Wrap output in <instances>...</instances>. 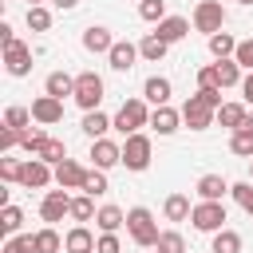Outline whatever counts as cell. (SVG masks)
I'll use <instances>...</instances> for the list:
<instances>
[{
  "mask_svg": "<svg viewBox=\"0 0 253 253\" xmlns=\"http://www.w3.org/2000/svg\"><path fill=\"white\" fill-rule=\"evenodd\" d=\"M79 126H83V134L95 142V138H107V130L115 126V119L103 115V111H83V123H79Z\"/></svg>",
  "mask_w": 253,
  "mask_h": 253,
  "instance_id": "cell-20",
  "label": "cell"
},
{
  "mask_svg": "<svg viewBox=\"0 0 253 253\" xmlns=\"http://www.w3.org/2000/svg\"><path fill=\"white\" fill-rule=\"evenodd\" d=\"M237 4H245V8H253V0H237Z\"/></svg>",
  "mask_w": 253,
  "mask_h": 253,
  "instance_id": "cell-52",
  "label": "cell"
},
{
  "mask_svg": "<svg viewBox=\"0 0 253 253\" xmlns=\"http://www.w3.org/2000/svg\"><path fill=\"white\" fill-rule=\"evenodd\" d=\"M229 194H233V202H237L245 213H253V182H233Z\"/></svg>",
  "mask_w": 253,
  "mask_h": 253,
  "instance_id": "cell-42",
  "label": "cell"
},
{
  "mask_svg": "<svg viewBox=\"0 0 253 253\" xmlns=\"http://www.w3.org/2000/svg\"><path fill=\"white\" fill-rule=\"evenodd\" d=\"M107 190H111V186H107V170H95V166H91L87 178H83V194H87V198H99V194H107Z\"/></svg>",
  "mask_w": 253,
  "mask_h": 253,
  "instance_id": "cell-36",
  "label": "cell"
},
{
  "mask_svg": "<svg viewBox=\"0 0 253 253\" xmlns=\"http://www.w3.org/2000/svg\"><path fill=\"white\" fill-rule=\"evenodd\" d=\"M154 36H158V40H166V43H178V40H186V36H190V20H186V16H166V20L154 28Z\"/></svg>",
  "mask_w": 253,
  "mask_h": 253,
  "instance_id": "cell-19",
  "label": "cell"
},
{
  "mask_svg": "<svg viewBox=\"0 0 253 253\" xmlns=\"http://www.w3.org/2000/svg\"><path fill=\"white\" fill-rule=\"evenodd\" d=\"M229 150L241 158H253V119H245V126L229 134Z\"/></svg>",
  "mask_w": 253,
  "mask_h": 253,
  "instance_id": "cell-27",
  "label": "cell"
},
{
  "mask_svg": "<svg viewBox=\"0 0 253 253\" xmlns=\"http://www.w3.org/2000/svg\"><path fill=\"white\" fill-rule=\"evenodd\" d=\"M12 40H16V36H12V24H8V20H0V47H8Z\"/></svg>",
  "mask_w": 253,
  "mask_h": 253,
  "instance_id": "cell-49",
  "label": "cell"
},
{
  "mask_svg": "<svg viewBox=\"0 0 253 253\" xmlns=\"http://www.w3.org/2000/svg\"><path fill=\"white\" fill-rule=\"evenodd\" d=\"M150 126H154L158 134H174V130L182 126V111H174V107H154V111H150Z\"/></svg>",
  "mask_w": 253,
  "mask_h": 253,
  "instance_id": "cell-22",
  "label": "cell"
},
{
  "mask_svg": "<svg viewBox=\"0 0 253 253\" xmlns=\"http://www.w3.org/2000/svg\"><path fill=\"white\" fill-rule=\"evenodd\" d=\"M83 47H87L91 55H111V47H115V36H111V28H103V24H91V28L83 32Z\"/></svg>",
  "mask_w": 253,
  "mask_h": 253,
  "instance_id": "cell-14",
  "label": "cell"
},
{
  "mask_svg": "<svg viewBox=\"0 0 253 253\" xmlns=\"http://www.w3.org/2000/svg\"><path fill=\"white\" fill-rule=\"evenodd\" d=\"M154 253H186V237H182L178 229H162V233H158Z\"/></svg>",
  "mask_w": 253,
  "mask_h": 253,
  "instance_id": "cell-34",
  "label": "cell"
},
{
  "mask_svg": "<svg viewBox=\"0 0 253 253\" xmlns=\"http://www.w3.org/2000/svg\"><path fill=\"white\" fill-rule=\"evenodd\" d=\"M40 217H43L47 225H55V221L71 217V194H67V190H47V194H43V202H40Z\"/></svg>",
  "mask_w": 253,
  "mask_h": 253,
  "instance_id": "cell-8",
  "label": "cell"
},
{
  "mask_svg": "<svg viewBox=\"0 0 253 253\" xmlns=\"http://www.w3.org/2000/svg\"><path fill=\"white\" fill-rule=\"evenodd\" d=\"M32 119H36L40 126H55V123L63 119V99H51V95L32 99Z\"/></svg>",
  "mask_w": 253,
  "mask_h": 253,
  "instance_id": "cell-12",
  "label": "cell"
},
{
  "mask_svg": "<svg viewBox=\"0 0 253 253\" xmlns=\"http://www.w3.org/2000/svg\"><path fill=\"white\" fill-rule=\"evenodd\" d=\"M198 91H221V83H217V67H213V63L198 67Z\"/></svg>",
  "mask_w": 253,
  "mask_h": 253,
  "instance_id": "cell-43",
  "label": "cell"
},
{
  "mask_svg": "<svg viewBox=\"0 0 253 253\" xmlns=\"http://www.w3.org/2000/svg\"><path fill=\"white\" fill-rule=\"evenodd\" d=\"M206 43H210V55H213V59H233V55H237V43H241V40H233L229 32H217V36H210Z\"/></svg>",
  "mask_w": 253,
  "mask_h": 253,
  "instance_id": "cell-26",
  "label": "cell"
},
{
  "mask_svg": "<svg viewBox=\"0 0 253 253\" xmlns=\"http://www.w3.org/2000/svg\"><path fill=\"white\" fill-rule=\"evenodd\" d=\"M134 59H138V43H130V40H115V47H111L107 63H111L115 71H130V67H134Z\"/></svg>",
  "mask_w": 253,
  "mask_h": 253,
  "instance_id": "cell-18",
  "label": "cell"
},
{
  "mask_svg": "<svg viewBox=\"0 0 253 253\" xmlns=\"http://www.w3.org/2000/svg\"><path fill=\"white\" fill-rule=\"evenodd\" d=\"M190 225L198 233H217L225 229V202H198L190 213Z\"/></svg>",
  "mask_w": 253,
  "mask_h": 253,
  "instance_id": "cell-6",
  "label": "cell"
},
{
  "mask_svg": "<svg viewBox=\"0 0 253 253\" xmlns=\"http://www.w3.org/2000/svg\"><path fill=\"white\" fill-rule=\"evenodd\" d=\"M36 119H32V107H8L4 111V126H12V130H28Z\"/></svg>",
  "mask_w": 253,
  "mask_h": 253,
  "instance_id": "cell-35",
  "label": "cell"
},
{
  "mask_svg": "<svg viewBox=\"0 0 253 253\" xmlns=\"http://www.w3.org/2000/svg\"><path fill=\"white\" fill-rule=\"evenodd\" d=\"M166 51H170V43H166V40H158L154 32H150V36H146V40L138 43V55H142V59H150V63H158V59H162Z\"/></svg>",
  "mask_w": 253,
  "mask_h": 253,
  "instance_id": "cell-32",
  "label": "cell"
},
{
  "mask_svg": "<svg viewBox=\"0 0 253 253\" xmlns=\"http://www.w3.org/2000/svg\"><path fill=\"white\" fill-rule=\"evenodd\" d=\"M83 178H87V166H79L75 158L55 166V186L59 190H83Z\"/></svg>",
  "mask_w": 253,
  "mask_h": 253,
  "instance_id": "cell-16",
  "label": "cell"
},
{
  "mask_svg": "<svg viewBox=\"0 0 253 253\" xmlns=\"http://www.w3.org/2000/svg\"><path fill=\"white\" fill-rule=\"evenodd\" d=\"M241 99H245V107H253V71H245V79H241Z\"/></svg>",
  "mask_w": 253,
  "mask_h": 253,
  "instance_id": "cell-48",
  "label": "cell"
},
{
  "mask_svg": "<svg viewBox=\"0 0 253 253\" xmlns=\"http://www.w3.org/2000/svg\"><path fill=\"white\" fill-rule=\"evenodd\" d=\"M51 4H55V8H59V12H71V8H75V4H79V0H51Z\"/></svg>",
  "mask_w": 253,
  "mask_h": 253,
  "instance_id": "cell-50",
  "label": "cell"
},
{
  "mask_svg": "<svg viewBox=\"0 0 253 253\" xmlns=\"http://www.w3.org/2000/svg\"><path fill=\"white\" fill-rule=\"evenodd\" d=\"M47 182H55V166H47L43 158H28V162H24V174H20V186L43 190Z\"/></svg>",
  "mask_w": 253,
  "mask_h": 253,
  "instance_id": "cell-11",
  "label": "cell"
},
{
  "mask_svg": "<svg viewBox=\"0 0 253 253\" xmlns=\"http://www.w3.org/2000/svg\"><path fill=\"white\" fill-rule=\"evenodd\" d=\"M95 225H99V233H119V229L126 225V213H123L119 206H99Z\"/></svg>",
  "mask_w": 253,
  "mask_h": 253,
  "instance_id": "cell-23",
  "label": "cell"
},
{
  "mask_svg": "<svg viewBox=\"0 0 253 253\" xmlns=\"http://www.w3.org/2000/svg\"><path fill=\"white\" fill-rule=\"evenodd\" d=\"M16 146H20V130L0 126V154H8V150H16Z\"/></svg>",
  "mask_w": 253,
  "mask_h": 253,
  "instance_id": "cell-47",
  "label": "cell"
},
{
  "mask_svg": "<svg viewBox=\"0 0 253 253\" xmlns=\"http://www.w3.org/2000/svg\"><path fill=\"white\" fill-rule=\"evenodd\" d=\"M182 123H186L190 130H210V126L217 123V111H213V107H206V103L198 99V91H194V95L182 103Z\"/></svg>",
  "mask_w": 253,
  "mask_h": 253,
  "instance_id": "cell-7",
  "label": "cell"
},
{
  "mask_svg": "<svg viewBox=\"0 0 253 253\" xmlns=\"http://www.w3.org/2000/svg\"><path fill=\"white\" fill-rule=\"evenodd\" d=\"M36 158H43L47 166H59V162H67V142H63V138H47Z\"/></svg>",
  "mask_w": 253,
  "mask_h": 253,
  "instance_id": "cell-30",
  "label": "cell"
},
{
  "mask_svg": "<svg viewBox=\"0 0 253 253\" xmlns=\"http://www.w3.org/2000/svg\"><path fill=\"white\" fill-rule=\"evenodd\" d=\"M4 71L16 75V79H24V75L32 71V47H28L24 40H12V43L4 47Z\"/></svg>",
  "mask_w": 253,
  "mask_h": 253,
  "instance_id": "cell-9",
  "label": "cell"
},
{
  "mask_svg": "<svg viewBox=\"0 0 253 253\" xmlns=\"http://www.w3.org/2000/svg\"><path fill=\"white\" fill-rule=\"evenodd\" d=\"M138 16L158 28V24L166 20V0H138Z\"/></svg>",
  "mask_w": 253,
  "mask_h": 253,
  "instance_id": "cell-37",
  "label": "cell"
},
{
  "mask_svg": "<svg viewBox=\"0 0 253 253\" xmlns=\"http://www.w3.org/2000/svg\"><path fill=\"white\" fill-rule=\"evenodd\" d=\"M95 253H123V241H119V233H99V245H95Z\"/></svg>",
  "mask_w": 253,
  "mask_h": 253,
  "instance_id": "cell-46",
  "label": "cell"
},
{
  "mask_svg": "<svg viewBox=\"0 0 253 253\" xmlns=\"http://www.w3.org/2000/svg\"><path fill=\"white\" fill-rule=\"evenodd\" d=\"M36 249H40V253H59V249H63V237L55 233V225H43V229L36 233Z\"/></svg>",
  "mask_w": 253,
  "mask_h": 253,
  "instance_id": "cell-38",
  "label": "cell"
},
{
  "mask_svg": "<svg viewBox=\"0 0 253 253\" xmlns=\"http://www.w3.org/2000/svg\"><path fill=\"white\" fill-rule=\"evenodd\" d=\"M91 162H95V170H115V166H123V142L95 138V142H91Z\"/></svg>",
  "mask_w": 253,
  "mask_h": 253,
  "instance_id": "cell-10",
  "label": "cell"
},
{
  "mask_svg": "<svg viewBox=\"0 0 253 253\" xmlns=\"http://www.w3.org/2000/svg\"><path fill=\"white\" fill-rule=\"evenodd\" d=\"M249 182H253V158H249Z\"/></svg>",
  "mask_w": 253,
  "mask_h": 253,
  "instance_id": "cell-51",
  "label": "cell"
},
{
  "mask_svg": "<svg viewBox=\"0 0 253 253\" xmlns=\"http://www.w3.org/2000/svg\"><path fill=\"white\" fill-rule=\"evenodd\" d=\"M103 95H107V83H103L99 71H79V75H75V95H71V99H75L83 111H99Z\"/></svg>",
  "mask_w": 253,
  "mask_h": 253,
  "instance_id": "cell-3",
  "label": "cell"
},
{
  "mask_svg": "<svg viewBox=\"0 0 253 253\" xmlns=\"http://www.w3.org/2000/svg\"><path fill=\"white\" fill-rule=\"evenodd\" d=\"M213 67H217V83H221V91H225V87H237V83L245 79V75H241V63H237V59H217Z\"/></svg>",
  "mask_w": 253,
  "mask_h": 253,
  "instance_id": "cell-29",
  "label": "cell"
},
{
  "mask_svg": "<svg viewBox=\"0 0 253 253\" xmlns=\"http://www.w3.org/2000/svg\"><path fill=\"white\" fill-rule=\"evenodd\" d=\"M0 253H40L36 249V233H16V237H4V249Z\"/></svg>",
  "mask_w": 253,
  "mask_h": 253,
  "instance_id": "cell-39",
  "label": "cell"
},
{
  "mask_svg": "<svg viewBox=\"0 0 253 253\" xmlns=\"http://www.w3.org/2000/svg\"><path fill=\"white\" fill-rule=\"evenodd\" d=\"M43 95H51V99H67V95H75V75H67V71H51V75L43 79Z\"/></svg>",
  "mask_w": 253,
  "mask_h": 253,
  "instance_id": "cell-21",
  "label": "cell"
},
{
  "mask_svg": "<svg viewBox=\"0 0 253 253\" xmlns=\"http://www.w3.org/2000/svg\"><path fill=\"white\" fill-rule=\"evenodd\" d=\"M225 28V8H221V0H198V8H194V32H206V40L210 36H217Z\"/></svg>",
  "mask_w": 253,
  "mask_h": 253,
  "instance_id": "cell-5",
  "label": "cell"
},
{
  "mask_svg": "<svg viewBox=\"0 0 253 253\" xmlns=\"http://www.w3.org/2000/svg\"><path fill=\"white\" fill-rule=\"evenodd\" d=\"M210 253H241V233L237 229H217L210 241Z\"/></svg>",
  "mask_w": 253,
  "mask_h": 253,
  "instance_id": "cell-28",
  "label": "cell"
},
{
  "mask_svg": "<svg viewBox=\"0 0 253 253\" xmlns=\"http://www.w3.org/2000/svg\"><path fill=\"white\" fill-rule=\"evenodd\" d=\"M99 210H95V198H87V194H79V198H71V217L83 225V221H91Z\"/></svg>",
  "mask_w": 253,
  "mask_h": 253,
  "instance_id": "cell-40",
  "label": "cell"
},
{
  "mask_svg": "<svg viewBox=\"0 0 253 253\" xmlns=\"http://www.w3.org/2000/svg\"><path fill=\"white\" fill-rule=\"evenodd\" d=\"M142 126H150V107H146V99H123V107L115 111V130H119L123 138H130V134H138Z\"/></svg>",
  "mask_w": 253,
  "mask_h": 253,
  "instance_id": "cell-2",
  "label": "cell"
},
{
  "mask_svg": "<svg viewBox=\"0 0 253 253\" xmlns=\"http://www.w3.org/2000/svg\"><path fill=\"white\" fill-rule=\"evenodd\" d=\"M233 59L241 63V71H253V36L237 43V55H233Z\"/></svg>",
  "mask_w": 253,
  "mask_h": 253,
  "instance_id": "cell-45",
  "label": "cell"
},
{
  "mask_svg": "<svg viewBox=\"0 0 253 253\" xmlns=\"http://www.w3.org/2000/svg\"><path fill=\"white\" fill-rule=\"evenodd\" d=\"M32 4H51V0H32Z\"/></svg>",
  "mask_w": 253,
  "mask_h": 253,
  "instance_id": "cell-53",
  "label": "cell"
},
{
  "mask_svg": "<svg viewBox=\"0 0 253 253\" xmlns=\"http://www.w3.org/2000/svg\"><path fill=\"white\" fill-rule=\"evenodd\" d=\"M245 119H249V107L245 103H221V111H217V123L229 126V130H241Z\"/></svg>",
  "mask_w": 253,
  "mask_h": 253,
  "instance_id": "cell-24",
  "label": "cell"
},
{
  "mask_svg": "<svg viewBox=\"0 0 253 253\" xmlns=\"http://www.w3.org/2000/svg\"><path fill=\"white\" fill-rule=\"evenodd\" d=\"M194 190H198V198H202V202H221V198H225V194H229L233 186H229V182H225L221 174H202Z\"/></svg>",
  "mask_w": 253,
  "mask_h": 253,
  "instance_id": "cell-17",
  "label": "cell"
},
{
  "mask_svg": "<svg viewBox=\"0 0 253 253\" xmlns=\"http://www.w3.org/2000/svg\"><path fill=\"white\" fill-rule=\"evenodd\" d=\"M20 174H24V162H16V158L4 154V158H0V178L12 186V182H20Z\"/></svg>",
  "mask_w": 253,
  "mask_h": 253,
  "instance_id": "cell-44",
  "label": "cell"
},
{
  "mask_svg": "<svg viewBox=\"0 0 253 253\" xmlns=\"http://www.w3.org/2000/svg\"><path fill=\"white\" fill-rule=\"evenodd\" d=\"M158 221H154V213L146 210V206H130L126 210V237L138 245V249H154L158 245Z\"/></svg>",
  "mask_w": 253,
  "mask_h": 253,
  "instance_id": "cell-1",
  "label": "cell"
},
{
  "mask_svg": "<svg viewBox=\"0 0 253 253\" xmlns=\"http://www.w3.org/2000/svg\"><path fill=\"white\" fill-rule=\"evenodd\" d=\"M95 245H99V237L87 225H71L63 233V253H95Z\"/></svg>",
  "mask_w": 253,
  "mask_h": 253,
  "instance_id": "cell-13",
  "label": "cell"
},
{
  "mask_svg": "<svg viewBox=\"0 0 253 253\" xmlns=\"http://www.w3.org/2000/svg\"><path fill=\"white\" fill-rule=\"evenodd\" d=\"M24 20H28L32 32H47V28H51V8H47V4H28V16H24Z\"/></svg>",
  "mask_w": 253,
  "mask_h": 253,
  "instance_id": "cell-31",
  "label": "cell"
},
{
  "mask_svg": "<svg viewBox=\"0 0 253 253\" xmlns=\"http://www.w3.org/2000/svg\"><path fill=\"white\" fill-rule=\"evenodd\" d=\"M170 95H174V83H170L166 75H150V79L142 83V99L154 103V107H170Z\"/></svg>",
  "mask_w": 253,
  "mask_h": 253,
  "instance_id": "cell-15",
  "label": "cell"
},
{
  "mask_svg": "<svg viewBox=\"0 0 253 253\" xmlns=\"http://www.w3.org/2000/svg\"><path fill=\"white\" fill-rule=\"evenodd\" d=\"M43 142H47V134H43L40 126H28V130H20V146H24L32 158L40 154V146H43Z\"/></svg>",
  "mask_w": 253,
  "mask_h": 253,
  "instance_id": "cell-41",
  "label": "cell"
},
{
  "mask_svg": "<svg viewBox=\"0 0 253 253\" xmlns=\"http://www.w3.org/2000/svg\"><path fill=\"white\" fill-rule=\"evenodd\" d=\"M20 225H24V210H20V206H4V210H0V229H4V237H16Z\"/></svg>",
  "mask_w": 253,
  "mask_h": 253,
  "instance_id": "cell-33",
  "label": "cell"
},
{
  "mask_svg": "<svg viewBox=\"0 0 253 253\" xmlns=\"http://www.w3.org/2000/svg\"><path fill=\"white\" fill-rule=\"evenodd\" d=\"M150 154H154V146H150V134H130V138H123V166L126 170H134V174H142L146 166H150Z\"/></svg>",
  "mask_w": 253,
  "mask_h": 253,
  "instance_id": "cell-4",
  "label": "cell"
},
{
  "mask_svg": "<svg viewBox=\"0 0 253 253\" xmlns=\"http://www.w3.org/2000/svg\"><path fill=\"white\" fill-rule=\"evenodd\" d=\"M162 213H166V221H190L194 206H190V198H186V194H170V198L162 202Z\"/></svg>",
  "mask_w": 253,
  "mask_h": 253,
  "instance_id": "cell-25",
  "label": "cell"
}]
</instances>
